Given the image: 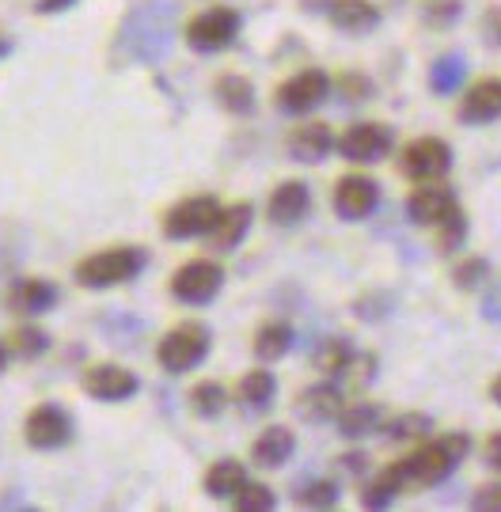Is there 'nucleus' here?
Instances as JSON below:
<instances>
[{
    "mask_svg": "<svg viewBox=\"0 0 501 512\" xmlns=\"http://www.w3.org/2000/svg\"><path fill=\"white\" fill-rule=\"evenodd\" d=\"M221 213V202L213 194H194L171 205L164 213V236L167 239H198L213 228V220Z\"/></svg>",
    "mask_w": 501,
    "mask_h": 512,
    "instance_id": "obj_10",
    "label": "nucleus"
},
{
    "mask_svg": "<svg viewBox=\"0 0 501 512\" xmlns=\"http://www.w3.org/2000/svg\"><path fill=\"white\" fill-rule=\"evenodd\" d=\"M236 391H240V403L247 406V410H270L274 399H278V376L270 372V365L251 368V372H243V380Z\"/></svg>",
    "mask_w": 501,
    "mask_h": 512,
    "instance_id": "obj_26",
    "label": "nucleus"
},
{
    "mask_svg": "<svg viewBox=\"0 0 501 512\" xmlns=\"http://www.w3.org/2000/svg\"><path fill=\"white\" fill-rule=\"evenodd\" d=\"M464 243H467V213L456 205V209L437 224V247H441V255H456Z\"/></svg>",
    "mask_w": 501,
    "mask_h": 512,
    "instance_id": "obj_36",
    "label": "nucleus"
},
{
    "mask_svg": "<svg viewBox=\"0 0 501 512\" xmlns=\"http://www.w3.org/2000/svg\"><path fill=\"white\" fill-rule=\"evenodd\" d=\"M486 277H490V262L479 255H467L452 266V285H456L460 293H479L486 285Z\"/></svg>",
    "mask_w": 501,
    "mask_h": 512,
    "instance_id": "obj_34",
    "label": "nucleus"
},
{
    "mask_svg": "<svg viewBox=\"0 0 501 512\" xmlns=\"http://www.w3.org/2000/svg\"><path fill=\"white\" fill-rule=\"evenodd\" d=\"M300 421H308V425H327V421L338 418V410H342V391L334 384H312L304 387L297 395V403H293Z\"/></svg>",
    "mask_w": 501,
    "mask_h": 512,
    "instance_id": "obj_20",
    "label": "nucleus"
},
{
    "mask_svg": "<svg viewBox=\"0 0 501 512\" xmlns=\"http://www.w3.org/2000/svg\"><path fill=\"white\" fill-rule=\"evenodd\" d=\"M483 459L494 475H501V429L498 433H490V440H486V448H483Z\"/></svg>",
    "mask_w": 501,
    "mask_h": 512,
    "instance_id": "obj_41",
    "label": "nucleus"
},
{
    "mask_svg": "<svg viewBox=\"0 0 501 512\" xmlns=\"http://www.w3.org/2000/svg\"><path fill=\"white\" fill-rule=\"evenodd\" d=\"M80 387H84V395H92L99 403H126L141 391V380H137V372L122 365H92L80 376Z\"/></svg>",
    "mask_w": 501,
    "mask_h": 512,
    "instance_id": "obj_13",
    "label": "nucleus"
},
{
    "mask_svg": "<svg viewBox=\"0 0 501 512\" xmlns=\"http://www.w3.org/2000/svg\"><path fill=\"white\" fill-rule=\"evenodd\" d=\"M334 148V133L327 122H308V126H297L293 137H289V156L300 160V164H323Z\"/></svg>",
    "mask_w": 501,
    "mask_h": 512,
    "instance_id": "obj_21",
    "label": "nucleus"
},
{
    "mask_svg": "<svg viewBox=\"0 0 501 512\" xmlns=\"http://www.w3.org/2000/svg\"><path fill=\"white\" fill-rule=\"evenodd\" d=\"M247 482V467L240 459H217L209 471H205V494L213 501H232Z\"/></svg>",
    "mask_w": 501,
    "mask_h": 512,
    "instance_id": "obj_25",
    "label": "nucleus"
},
{
    "mask_svg": "<svg viewBox=\"0 0 501 512\" xmlns=\"http://www.w3.org/2000/svg\"><path fill=\"white\" fill-rule=\"evenodd\" d=\"M213 99H217L228 114H236V118H247V114H255V107H259L255 84L240 73H224L221 80L213 84Z\"/></svg>",
    "mask_w": 501,
    "mask_h": 512,
    "instance_id": "obj_23",
    "label": "nucleus"
},
{
    "mask_svg": "<svg viewBox=\"0 0 501 512\" xmlns=\"http://www.w3.org/2000/svg\"><path fill=\"white\" fill-rule=\"evenodd\" d=\"M460 16H464V0H426L422 4V19H426V27H433V31L456 27Z\"/></svg>",
    "mask_w": 501,
    "mask_h": 512,
    "instance_id": "obj_37",
    "label": "nucleus"
},
{
    "mask_svg": "<svg viewBox=\"0 0 501 512\" xmlns=\"http://www.w3.org/2000/svg\"><path fill=\"white\" fill-rule=\"evenodd\" d=\"M297 452V437H293V429H285V425H266L255 444H251V459L266 467V471H274V467H285L289 456Z\"/></svg>",
    "mask_w": 501,
    "mask_h": 512,
    "instance_id": "obj_22",
    "label": "nucleus"
},
{
    "mask_svg": "<svg viewBox=\"0 0 501 512\" xmlns=\"http://www.w3.org/2000/svg\"><path fill=\"white\" fill-rule=\"evenodd\" d=\"M342 88H346V92H361V95H369L372 92V88H369V80H365V76H346V80H342Z\"/></svg>",
    "mask_w": 501,
    "mask_h": 512,
    "instance_id": "obj_43",
    "label": "nucleus"
},
{
    "mask_svg": "<svg viewBox=\"0 0 501 512\" xmlns=\"http://www.w3.org/2000/svg\"><path fill=\"white\" fill-rule=\"evenodd\" d=\"M209 346H213L209 327H202V323H179V327H171L160 338L156 361L171 376H183V372H194L209 357Z\"/></svg>",
    "mask_w": 501,
    "mask_h": 512,
    "instance_id": "obj_3",
    "label": "nucleus"
},
{
    "mask_svg": "<svg viewBox=\"0 0 501 512\" xmlns=\"http://www.w3.org/2000/svg\"><path fill=\"white\" fill-rule=\"evenodd\" d=\"M456 194L448 186H418L407 198V220L418 228H437L456 209Z\"/></svg>",
    "mask_w": 501,
    "mask_h": 512,
    "instance_id": "obj_16",
    "label": "nucleus"
},
{
    "mask_svg": "<svg viewBox=\"0 0 501 512\" xmlns=\"http://www.w3.org/2000/svg\"><path fill=\"white\" fill-rule=\"evenodd\" d=\"M308 209H312V190H308V183L289 179V183H281L278 190L270 194L266 217L274 220L278 228H293V224H300V220L308 217Z\"/></svg>",
    "mask_w": 501,
    "mask_h": 512,
    "instance_id": "obj_19",
    "label": "nucleus"
},
{
    "mask_svg": "<svg viewBox=\"0 0 501 512\" xmlns=\"http://www.w3.org/2000/svg\"><path fill=\"white\" fill-rule=\"evenodd\" d=\"M23 437H27V444L38 448V452L65 448V444L73 440V418L57 403H42L27 414V421H23Z\"/></svg>",
    "mask_w": 501,
    "mask_h": 512,
    "instance_id": "obj_11",
    "label": "nucleus"
},
{
    "mask_svg": "<svg viewBox=\"0 0 501 512\" xmlns=\"http://www.w3.org/2000/svg\"><path fill=\"white\" fill-rule=\"evenodd\" d=\"M334 425H338V433L346 440L372 437V433H380V425H384V410L376 403H350V406L342 403Z\"/></svg>",
    "mask_w": 501,
    "mask_h": 512,
    "instance_id": "obj_24",
    "label": "nucleus"
},
{
    "mask_svg": "<svg viewBox=\"0 0 501 512\" xmlns=\"http://www.w3.org/2000/svg\"><path fill=\"white\" fill-rule=\"evenodd\" d=\"M471 456V437L467 433H441V437L426 440L418 452H410L407 459H399L403 467V482L407 490H429V486H441L448 475H456V467Z\"/></svg>",
    "mask_w": 501,
    "mask_h": 512,
    "instance_id": "obj_1",
    "label": "nucleus"
},
{
    "mask_svg": "<svg viewBox=\"0 0 501 512\" xmlns=\"http://www.w3.org/2000/svg\"><path fill=\"white\" fill-rule=\"evenodd\" d=\"M456 118L464 126H490L501 118V76H486L479 84H471L456 107Z\"/></svg>",
    "mask_w": 501,
    "mask_h": 512,
    "instance_id": "obj_14",
    "label": "nucleus"
},
{
    "mask_svg": "<svg viewBox=\"0 0 501 512\" xmlns=\"http://www.w3.org/2000/svg\"><path fill=\"white\" fill-rule=\"evenodd\" d=\"M365 463H369V459L361 456V452H357V456H342V467H346V471H365Z\"/></svg>",
    "mask_w": 501,
    "mask_h": 512,
    "instance_id": "obj_45",
    "label": "nucleus"
},
{
    "mask_svg": "<svg viewBox=\"0 0 501 512\" xmlns=\"http://www.w3.org/2000/svg\"><path fill=\"white\" fill-rule=\"evenodd\" d=\"M224 289V266L217 258H190L171 274V296L190 308H205Z\"/></svg>",
    "mask_w": 501,
    "mask_h": 512,
    "instance_id": "obj_5",
    "label": "nucleus"
},
{
    "mask_svg": "<svg viewBox=\"0 0 501 512\" xmlns=\"http://www.w3.org/2000/svg\"><path fill=\"white\" fill-rule=\"evenodd\" d=\"M8 54V42H4V38H0V57Z\"/></svg>",
    "mask_w": 501,
    "mask_h": 512,
    "instance_id": "obj_48",
    "label": "nucleus"
},
{
    "mask_svg": "<svg viewBox=\"0 0 501 512\" xmlns=\"http://www.w3.org/2000/svg\"><path fill=\"white\" fill-rule=\"evenodd\" d=\"M190 410H194V418H221L224 410H228V391H224L217 380H202V384H194L190 391Z\"/></svg>",
    "mask_w": 501,
    "mask_h": 512,
    "instance_id": "obj_31",
    "label": "nucleus"
},
{
    "mask_svg": "<svg viewBox=\"0 0 501 512\" xmlns=\"http://www.w3.org/2000/svg\"><path fill=\"white\" fill-rule=\"evenodd\" d=\"M76 0H38L35 12L38 16H57V12H69Z\"/></svg>",
    "mask_w": 501,
    "mask_h": 512,
    "instance_id": "obj_42",
    "label": "nucleus"
},
{
    "mask_svg": "<svg viewBox=\"0 0 501 512\" xmlns=\"http://www.w3.org/2000/svg\"><path fill=\"white\" fill-rule=\"evenodd\" d=\"M8 357H19V361H35V357H42L46 349H50V334L42 327H35V323H23V327H16L12 334H8Z\"/></svg>",
    "mask_w": 501,
    "mask_h": 512,
    "instance_id": "obj_30",
    "label": "nucleus"
},
{
    "mask_svg": "<svg viewBox=\"0 0 501 512\" xmlns=\"http://www.w3.org/2000/svg\"><path fill=\"white\" fill-rule=\"evenodd\" d=\"M353 353L357 349L346 342V338H323L316 349H312V368L323 372V376H342L350 368Z\"/></svg>",
    "mask_w": 501,
    "mask_h": 512,
    "instance_id": "obj_29",
    "label": "nucleus"
},
{
    "mask_svg": "<svg viewBox=\"0 0 501 512\" xmlns=\"http://www.w3.org/2000/svg\"><path fill=\"white\" fill-rule=\"evenodd\" d=\"M490 403L501 406V376H494V384H490Z\"/></svg>",
    "mask_w": 501,
    "mask_h": 512,
    "instance_id": "obj_46",
    "label": "nucleus"
},
{
    "mask_svg": "<svg viewBox=\"0 0 501 512\" xmlns=\"http://www.w3.org/2000/svg\"><path fill=\"white\" fill-rule=\"evenodd\" d=\"M300 509H334L338 505V482L331 478H312V482H304L297 494H293Z\"/></svg>",
    "mask_w": 501,
    "mask_h": 512,
    "instance_id": "obj_35",
    "label": "nucleus"
},
{
    "mask_svg": "<svg viewBox=\"0 0 501 512\" xmlns=\"http://www.w3.org/2000/svg\"><path fill=\"white\" fill-rule=\"evenodd\" d=\"M429 429H433V418H429V414H418V410L384 418V425H380V433L388 440H418V437H426Z\"/></svg>",
    "mask_w": 501,
    "mask_h": 512,
    "instance_id": "obj_33",
    "label": "nucleus"
},
{
    "mask_svg": "<svg viewBox=\"0 0 501 512\" xmlns=\"http://www.w3.org/2000/svg\"><path fill=\"white\" fill-rule=\"evenodd\" d=\"M4 365H8V346L0 342V372H4Z\"/></svg>",
    "mask_w": 501,
    "mask_h": 512,
    "instance_id": "obj_47",
    "label": "nucleus"
},
{
    "mask_svg": "<svg viewBox=\"0 0 501 512\" xmlns=\"http://www.w3.org/2000/svg\"><path fill=\"white\" fill-rule=\"evenodd\" d=\"M293 342H297L293 327L281 323V319H274V323H262V327L255 330L251 349H255V357H259L262 365H274V361H281V357L293 349Z\"/></svg>",
    "mask_w": 501,
    "mask_h": 512,
    "instance_id": "obj_27",
    "label": "nucleus"
},
{
    "mask_svg": "<svg viewBox=\"0 0 501 512\" xmlns=\"http://www.w3.org/2000/svg\"><path fill=\"white\" fill-rule=\"evenodd\" d=\"M331 88H334L331 76L323 73V69H300L289 80H281L278 92H274V103H278L281 114L304 118V114H312V110H319L327 103Z\"/></svg>",
    "mask_w": 501,
    "mask_h": 512,
    "instance_id": "obj_6",
    "label": "nucleus"
},
{
    "mask_svg": "<svg viewBox=\"0 0 501 512\" xmlns=\"http://www.w3.org/2000/svg\"><path fill=\"white\" fill-rule=\"evenodd\" d=\"M467 76V61L460 54H445L433 61V69H429V88L437 95H452L460 84H464Z\"/></svg>",
    "mask_w": 501,
    "mask_h": 512,
    "instance_id": "obj_32",
    "label": "nucleus"
},
{
    "mask_svg": "<svg viewBox=\"0 0 501 512\" xmlns=\"http://www.w3.org/2000/svg\"><path fill=\"white\" fill-rule=\"evenodd\" d=\"M399 171L414 179V183H433V179H445L452 171V148L441 137H414L403 156H399Z\"/></svg>",
    "mask_w": 501,
    "mask_h": 512,
    "instance_id": "obj_9",
    "label": "nucleus"
},
{
    "mask_svg": "<svg viewBox=\"0 0 501 512\" xmlns=\"http://www.w3.org/2000/svg\"><path fill=\"white\" fill-rule=\"evenodd\" d=\"M251 224H255V205L251 202H236V205H221V213L213 220V228L205 232L209 239V247L213 251H236L247 232H251Z\"/></svg>",
    "mask_w": 501,
    "mask_h": 512,
    "instance_id": "obj_15",
    "label": "nucleus"
},
{
    "mask_svg": "<svg viewBox=\"0 0 501 512\" xmlns=\"http://www.w3.org/2000/svg\"><path fill=\"white\" fill-rule=\"evenodd\" d=\"M232 505L240 512H270L274 505H278V497H274V490L266 486V482H243V490L236 497H232Z\"/></svg>",
    "mask_w": 501,
    "mask_h": 512,
    "instance_id": "obj_38",
    "label": "nucleus"
},
{
    "mask_svg": "<svg viewBox=\"0 0 501 512\" xmlns=\"http://www.w3.org/2000/svg\"><path fill=\"white\" fill-rule=\"evenodd\" d=\"M145 266H149V255L141 247H107V251H95L84 262H76V285H84L92 293L118 289V285H130Z\"/></svg>",
    "mask_w": 501,
    "mask_h": 512,
    "instance_id": "obj_2",
    "label": "nucleus"
},
{
    "mask_svg": "<svg viewBox=\"0 0 501 512\" xmlns=\"http://www.w3.org/2000/svg\"><path fill=\"white\" fill-rule=\"evenodd\" d=\"M4 304H8L12 315L35 319V315H46V311L57 304V289L46 281V277H23V281H16V285L8 289Z\"/></svg>",
    "mask_w": 501,
    "mask_h": 512,
    "instance_id": "obj_17",
    "label": "nucleus"
},
{
    "mask_svg": "<svg viewBox=\"0 0 501 512\" xmlns=\"http://www.w3.org/2000/svg\"><path fill=\"white\" fill-rule=\"evenodd\" d=\"M479 31H483L486 46H501V4H490L479 19Z\"/></svg>",
    "mask_w": 501,
    "mask_h": 512,
    "instance_id": "obj_40",
    "label": "nucleus"
},
{
    "mask_svg": "<svg viewBox=\"0 0 501 512\" xmlns=\"http://www.w3.org/2000/svg\"><path fill=\"white\" fill-rule=\"evenodd\" d=\"M486 319H494V323L501 319V289L494 296H486Z\"/></svg>",
    "mask_w": 501,
    "mask_h": 512,
    "instance_id": "obj_44",
    "label": "nucleus"
},
{
    "mask_svg": "<svg viewBox=\"0 0 501 512\" xmlns=\"http://www.w3.org/2000/svg\"><path fill=\"white\" fill-rule=\"evenodd\" d=\"M171 38V27H167V8L160 4H137V12L126 19L122 27V42L130 46L133 57H160L164 54V42Z\"/></svg>",
    "mask_w": 501,
    "mask_h": 512,
    "instance_id": "obj_7",
    "label": "nucleus"
},
{
    "mask_svg": "<svg viewBox=\"0 0 501 512\" xmlns=\"http://www.w3.org/2000/svg\"><path fill=\"white\" fill-rule=\"evenodd\" d=\"M391 145H395V133H391V126H380V122H353L334 141V148L342 152V160H350L357 167L380 164L391 152Z\"/></svg>",
    "mask_w": 501,
    "mask_h": 512,
    "instance_id": "obj_8",
    "label": "nucleus"
},
{
    "mask_svg": "<svg viewBox=\"0 0 501 512\" xmlns=\"http://www.w3.org/2000/svg\"><path fill=\"white\" fill-rule=\"evenodd\" d=\"M323 12L346 35H372L380 27V8L372 0H323Z\"/></svg>",
    "mask_w": 501,
    "mask_h": 512,
    "instance_id": "obj_18",
    "label": "nucleus"
},
{
    "mask_svg": "<svg viewBox=\"0 0 501 512\" xmlns=\"http://www.w3.org/2000/svg\"><path fill=\"white\" fill-rule=\"evenodd\" d=\"M407 490V482H403V467L399 463H391L384 467L376 478H369V486L361 490V505L365 509H388L395 497Z\"/></svg>",
    "mask_w": 501,
    "mask_h": 512,
    "instance_id": "obj_28",
    "label": "nucleus"
},
{
    "mask_svg": "<svg viewBox=\"0 0 501 512\" xmlns=\"http://www.w3.org/2000/svg\"><path fill=\"white\" fill-rule=\"evenodd\" d=\"M471 509L501 512V482H486V486H479V490H475V497H471Z\"/></svg>",
    "mask_w": 501,
    "mask_h": 512,
    "instance_id": "obj_39",
    "label": "nucleus"
},
{
    "mask_svg": "<svg viewBox=\"0 0 501 512\" xmlns=\"http://www.w3.org/2000/svg\"><path fill=\"white\" fill-rule=\"evenodd\" d=\"M334 213L342 220H365L376 213L380 205V183L372 175H361V171H350L334 183Z\"/></svg>",
    "mask_w": 501,
    "mask_h": 512,
    "instance_id": "obj_12",
    "label": "nucleus"
},
{
    "mask_svg": "<svg viewBox=\"0 0 501 512\" xmlns=\"http://www.w3.org/2000/svg\"><path fill=\"white\" fill-rule=\"evenodd\" d=\"M240 27H243V16L236 8L213 4V8H205V12H198V16L186 23L183 38L194 54H221V50H228L236 42Z\"/></svg>",
    "mask_w": 501,
    "mask_h": 512,
    "instance_id": "obj_4",
    "label": "nucleus"
}]
</instances>
